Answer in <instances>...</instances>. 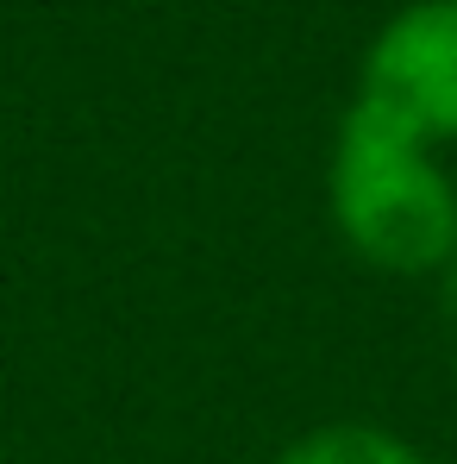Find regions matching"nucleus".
<instances>
[{
    "label": "nucleus",
    "mask_w": 457,
    "mask_h": 464,
    "mask_svg": "<svg viewBox=\"0 0 457 464\" xmlns=\"http://www.w3.org/2000/svg\"><path fill=\"white\" fill-rule=\"evenodd\" d=\"M439 289H445V314H452V326H457V251H452V264H445V276H439Z\"/></svg>",
    "instance_id": "obj_4"
},
{
    "label": "nucleus",
    "mask_w": 457,
    "mask_h": 464,
    "mask_svg": "<svg viewBox=\"0 0 457 464\" xmlns=\"http://www.w3.org/2000/svg\"><path fill=\"white\" fill-rule=\"evenodd\" d=\"M326 220L364 270L439 283L457 251V176L439 145L345 101L326 151Z\"/></svg>",
    "instance_id": "obj_1"
},
{
    "label": "nucleus",
    "mask_w": 457,
    "mask_h": 464,
    "mask_svg": "<svg viewBox=\"0 0 457 464\" xmlns=\"http://www.w3.org/2000/svg\"><path fill=\"white\" fill-rule=\"evenodd\" d=\"M270 464H433V459L382 420H319V427L295 433Z\"/></svg>",
    "instance_id": "obj_3"
},
{
    "label": "nucleus",
    "mask_w": 457,
    "mask_h": 464,
    "mask_svg": "<svg viewBox=\"0 0 457 464\" xmlns=\"http://www.w3.org/2000/svg\"><path fill=\"white\" fill-rule=\"evenodd\" d=\"M351 101L388 113L426 145H457V0H407L364 44Z\"/></svg>",
    "instance_id": "obj_2"
}]
</instances>
